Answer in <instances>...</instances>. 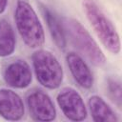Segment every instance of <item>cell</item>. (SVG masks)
<instances>
[{"label":"cell","mask_w":122,"mask_h":122,"mask_svg":"<svg viewBox=\"0 0 122 122\" xmlns=\"http://www.w3.org/2000/svg\"><path fill=\"white\" fill-rule=\"evenodd\" d=\"M83 9L89 22L104 47L112 53L117 54L120 51V39L112 23L94 0H84Z\"/></svg>","instance_id":"6da1fadb"},{"label":"cell","mask_w":122,"mask_h":122,"mask_svg":"<svg viewBox=\"0 0 122 122\" xmlns=\"http://www.w3.org/2000/svg\"><path fill=\"white\" fill-rule=\"evenodd\" d=\"M14 19L17 30L28 47L35 49L44 44L45 34L43 27L36 12L29 3L18 1Z\"/></svg>","instance_id":"7a4b0ae2"},{"label":"cell","mask_w":122,"mask_h":122,"mask_svg":"<svg viewBox=\"0 0 122 122\" xmlns=\"http://www.w3.org/2000/svg\"><path fill=\"white\" fill-rule=\"evenodd\" d=\"M63 27L72 44L93 65L100 67L105 64L106 57L103 51L79 21L72 18H65Z\"/></svg>","instance_id":"3957f363"},{"label":"cell","mask_w":122,"mask_h":122,"mask_svg":"<svg viewBox=\"0 0 122 122\" xmlns=\"http://www.w3.org/2000/svg\"><path fill=\"white\" fill-rule=\"evenodd\" d=\"M32 64L38 82L47 89H57L63 81V69L57 58L45 50L32 54Z\"/></svg>","instance_id":"277c9868"},{"label":"cell","mask_w":122,"mask_h":122,"mask_svg":"<svg viewBox=\"0 0 122 122\" xmlns=\"http://www.w3.org/2000/svg\"><path fill=\"white\" fill-rule=\"evenodd\" d=\"M57 103L64 115L72 121H82L87 116V109L80 94L72 88H64L57 95Z\"/></svg>","instance_id":"5b68a950"},{"label":"cell","mask_w":122,"mask_h":122,"mask_svg":"<svg viewBox=\"0 0 122 122\" xmlns=\"http://www.w3.org/2000/svg\"><path fill=\"white\" fill-rule=\"evenodd\" d=\"M27 104L30 113L34 120L51 121L56 116V111L51 99L40 90H35L28 95Z\"/></svg>","instance_id":"8992f818"},{"label":"cell","mask_w":122,"mask_h":122,"mask_svg":"<svg viewBox=\"0 0 122 122\" xmlns=\"http://www.w3.org/2000/svg\"><path fill=\"white\" fill-rule=\"evenodd\" d=\"M5 82L16 89L28 87L32 79L30 66L24 60H16L10 63L4 71Z\"/></svg>","instance_id":"52a82bcc"},{"label":"cell","mask_w":122,"mask_h":122,"mask_svg":"<svg viewBox=\"0 0 122 122\" xmlns=\"http://www.w3.org/2000/svg\"><path fill=\"white\" fill-rule=\"evenodd\" d=\"M24 104L21 97L7 89L0 90V115L6 120H20L24 115Z\"/></svg>","instance_id":"ba28073f"},{"label":"cell","mask_w":122,"mask_h":122,"mask_svg":"<svg viewBox=\"0 0 122 122\" xmlns=\"http://www.w3.org/2000/svg\"><path fill=\"white\" fill-rule=\"evenodd\" d=\"M66 61L74 80L82 88L91 89L93 85V76L81 56L75 52H69L66 56Z\"/></svg>","instance_id":"9c48e42d"},{"label":"cell","mask_w":122,"mask_h":122,"mask_svg":"<svg viewBox=\"0 0 122 122\" xmlns=\"http://www.w3.org/2000/svg\"><path fill=\"white\" fill-rule=\"evenodd\" d=\"M89 108L92 117L96 122H116L118 118L113 110L98 95H92L89 99Z\"/></svg>","instance_id":"30bf717a"},{"label":"cell","mask_w":122,"mask_h":122,"mask_svg":"<svg viewBox=\"0 0 122 122\" xmlns=\"http://www.w3.org/2000/svg\"><path fill=\"white\" fill-rule=\"evenodd\" d=\"M44 15L47 21L48 28L50 30V33L55 45L59 49H64L67 45V40L63 23H61L59 18L49 9L44 8Z\"/></svg>","instance_id":"8fae6325"},{"label":"cell","mask_w":122,"mask_h":122,"mask_svg":"<svg viewBox=\"0 0 122 122\" xmlns=\"http://www.w3.org/2000/svg\"><path fill=\"white\" fill-rule=\"evenodd\" d=\"M15 49V35L13 29L9 21H0V56L10 55Z\"/></svg>","instance_id":"7c38bea8"},{"label":"cell","mask_w":122,"mask_h":122,"mask_svg":"<svg viewBox=\"0 0 122 122\" xmlns=\"http://www.w3.org/2000/svg\"><path fill=\"white\" fill-rule=\"evenodd\" d=\"M108 89L109 93L113 100V102L117 105L118 108H121V101H122V89H121V83L117 78H110L108 81Z\"/></svg>","instance_id":"4fadbf2b"},{"label":"cell","mask_w":122,"mask_h":122,"mask_svg":"<svg viewBox=\"0 0 122 122\" xmlns=\"http://www.w3.org/2000/svg\"><path fill=\"white\" fill-rule=\"evenodd\" d=\"M8 0H0V14L5 10Z\"/></svg>","instance_id":"5bb4252c"}]
</instances>
